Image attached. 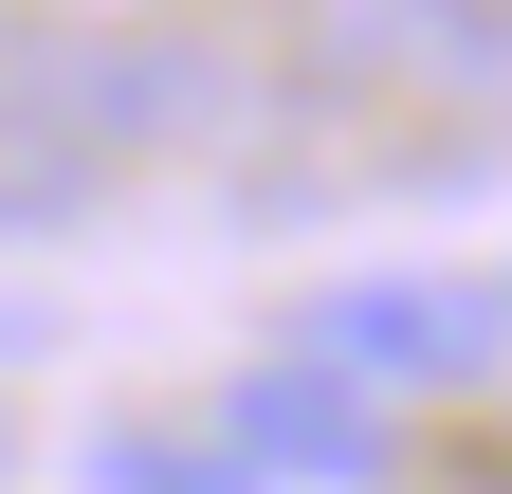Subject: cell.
<instances>
[{"mask_svg":"<svg viewBox=\"0 0 512 494\" xmlns=\"http://www.w3.org/2000/svg\"><path fill=\"white\" fill-rule=\"evenodd\" d=\"M0 55H19V92H37L110 183L165 165V147H238V129H256V74H238L220 37H0Z\"/></svg>","mask_w":512,"mask_h":494,"instance_id":"cell-1","label":"cell"},{"mask_svg":"<svg viewBox=\"0 0 512 494\" xmlns=\"http://www.w3.org/2000/svg\"><path fill=\"white\" fill-rule=\"evenodd\" d=\"M220 440H238L256 476H384V403L348 385V366L275 348V366H238V385H220Z\"/></svg>","mask_w":512,"mask_h":494,"instance_id":"cell-4","label":"cell"},{"mask_svg":"<svg viewBox=\"0 0 512 494\" xmlns=\"http://www.w3.org/2000/svg\"><path fill=\"white\" fill-rule=\"evenodd\" d=\"M19 348H55V330H37V312H19V293H0V366H19Z\"/></svg>","mask_w":512,"mask_h":494,"instance_id":"cell-7","label":"cell"},{"mask_svg":"<svg viewBox=\"0 0 512 494\" xmlns=\"http://www.w3.org/2000/svg\"><path fill=\"white\" fill-rule=\"evenodd\" d=\"M293 348H311V366H348L366 403H439V385H494L512 293H494V275H348Z\"/></svg>","mask_w":512,"mask_h":494,"instance_id":"cell-2","label":"cell"},{"mask_svg":"<svg viewBox=\"0 0 512 494\" xmlns=\"http://www.w3.org/2000/svg\"><path fill=\"white\" fill-rule=\"evenodd\" d=\"M110 202V165L55 129V110L19 92V55H0V238H37V220H92Z\"/></svg>","mask_w":512,"mask_h":494,"instance_id":"cell-5","label":"cell"},{"mask_svg":"<svg viewBox=\"0 0 512 494\" xmlns=\"http://www.w3.org/2000/svg\"><path fill=\"white\" fill-rule=\"evenodd\" d=\"M330 92H421V110H512V0H311Z\"/></svg>","mask_w":512,"mask_h":494,"instance_id":"cell-3","label":"cell"},{"mask_svg":"<svg viewBox=\"0 0 512 494\" xmlns=\"http://www.w3.org/2000/svg\"><path fill=\"white\" fill-rule=\"evenodd\" d=\"M74 476H92V494H256V458L220 440V421H202V440H165V421H110Z\"/></svg>","mask_w":512,"mask_h":494,"instance_id":"cell-6","label":"cell"}]
</instances>
